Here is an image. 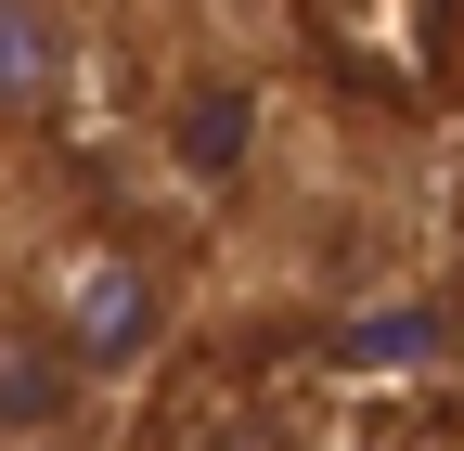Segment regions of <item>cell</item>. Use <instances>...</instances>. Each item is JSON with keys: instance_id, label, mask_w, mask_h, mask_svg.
Wrapping results in <instances>:
<instances>
[{"instance_id": "1", "label": "cell", "mask_w": 464, "mask_h": 451, "mask_svg": "<svg viewBox=\"0 0 464 451\" xmlns=\"http://www.w3.org/2000/svg\"><path fill=\"white\" fill-rule=\"evenodd\" d=\"M155 322H168V297L142 284V258L91 245V258L65 271V297H52V349H65L78 374H130V361L155 349Z\"/></svg>"}, {"instance_id": "2", "label": "cell", "mask_w": 464, "mask_h": 451, "mask_svg": "<svg viewBox=\"0 0 464 451\" xmlns=\"http://www.w3.org/2000/svg\"><path fill=\"white\" fill-rule=\"evenodd\" d=\"M78 91V0H0V130L65 117Z\"/></svg>"}, {"instance_id": "3", "label": "cell", "mask_w": 464, "mask_h": 451, "mask_svg": "<svg viewBox=\"0 0 464 451\" xmlns=\"http://www.w3.org/2000/svg\"><path fill=\"white\" fill-rule=\"evenodd\" d=\"M78 361L52 349V335H0V451H39V438H65L78 426Z\"/></svg>"}, {"instance_id": "4", "label": "cell", "mask_w": 464, "mask_h": 451, "mask_svg": "<svg viewBox=\"0 0 464 451\" xmlns=\"http://www.w3.org/2000/svg\"><path fill=\"white\" fill-rule=\"evenodd\" d=\"M400 451H464V426H426V438H400Z\"/></svg>"}]
</instances>
